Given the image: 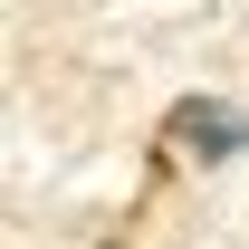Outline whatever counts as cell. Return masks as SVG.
<instances>
[{
  "mask_svg": "<svg viewBox=\"0 0 249 249\" xmlns=\"http://www.w3.org/2000/svg\"><path fill=\"white\" fill-rule=\"evenodd\" d=\"M163 144L182 163H230V154H249V106H230V96H182V106L163 115Z\"/></svg>",
  "mask_w": 249,
  "mask_h": 249,
  "instance_id": "cell-1",
  "label": "cell"
}]
</instances>
